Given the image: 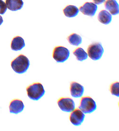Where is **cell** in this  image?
Instances as JSON below:
<instances>
[{"instance_id": "obj_12", "label": "cell", "mask_w": 119, "mask_h": 131, "mask_svg": "<svg viewBox=\"0 0 119 131\" xmlns=\"http://www.w3.org/2000/svg\"><path fill=\"white\" fill-rule=\"evenodd\" d=\"M25 46L24 40L22 37L19 36L15 37L11 42V48L14 51L21 50Z\"/></svg>"}, {"instance_id": "obj_16", "label": "cell", "mask_w": 119, "mask_h": 131, "mask_svg": "<svg viewBox=\"0 0 119 131\" xmlns=\"http://www.w3.org/2000/svg\"><path fill=\"white\" fill-rule=\"evenodd\" d=\"M67 40L70 44L75 46H79L82 42V37L75 33H73L69 36L67 37Z\"/></svg>"}, {"instance_id": "obj_19", "label": "cell", "mask_w": 119, "mask_h": 131, "mask_svg": "<svg viewBox=\"0 0 119 131\" xmlns=\"http://www.w3.org/2000/svg\"><path fill=\"white\" fill-rule=\"evenodd\" d=\"M7 5L3 0H0V15H4L7 11Z\"/></svg>"}, {"instance_id": "obj_7", "label": "cell", "mask_w": 119, "mask_h": 131, "mask_svg": "<svg viewBox=\"0 0 119 131\" xmlns=\"http://www.w3.org/2000/svg\"><path fill=\"white\" fill-rule=\"evenodd\" d=\"M84 113L79 109H76L72 111L70 116V120L72 124L78 126L83 123L85 118Z\"/></svg>"}, {"instance_id": "obj_10", "label": "cell", "mask_w": 119, "mask_h": 131, "mask_svg": "<svg viewBox=\"0 0 119 131\" xmlns=\"http://www.w3.org/2000/svg\"><path fill=\"white\" fill-rule=\"evenodd\" d=\"M70 92L74 98H80L83 95L84 87L76 82H72L70 85Z\"/></svg>"}, {"instance_id": "obj_17", "label": "cell", "mask_w": 119, "mask_h": 131, "mask_svg": "<svg viewBox=\"0 0 119 131\" xmlns=\"http://www.w3.org/2000/svg\"><path fill=\"white\" fill-rule=\"evenodd\" d=\"M73 54L75 56L77 60L83 61L88 58V54L82 48L78 47L73 52Z\"/></svg>"}, {"instance_id": "obj_4", "label": "cell", "mask_w": 119, "mask_h": 131, "mask_svg": "<svg viewBox=\"0 0 119 131\" xmlns=\"http://www.w3.org/2000/svg\"><path fill=\"white\" fill-rule=\"evenodd\" d=\"M104 50L101 43H94L90 44L87 48L88 55L94 60L101 59L103 54Z\"/></svg>"}, {"instance_id": "obj_9", "label": "cell", "mask_w": 119, "mask_h": 131, "mask_svg": "<svg viewBox=\"0 0 119 131\" xmlns=\"http://www.w3.org/2000/svg\"><path fill=\"white\" fill-rule=\"evenodd\" d=\"M24 105L21 100L15 99L11 101L9 106L10 112L11 113L18 114L21 113L24 109Z\"/></svg>"}, {"instance_id": "obj_15", "label": "cell", "mask_w": 119, "mask_h": 131, "mask_svg": "<svg viewBox=\"0 0 119 131\" xmlns=\"http://www.w3.org/2000/svg\"><path fill=\"white\" fill-rule=\"evenodd\" d=\"M63 12L66 17L72 18L77 15L79 12V10L76 6L70 5L67 6L63 10Z\"/></svg>"}, {"instance_id": "obj_14", "label": "cell", "mask_w": 119, "mask_h": 131, "mask_svg": "<svg viewBox=\"0 0 119 131\" xmlns=\"http://www.w3.org/2000/svg\"><path fill=\"white\" fill-rule=\"evenodd\" d=\"M99 22L104 25H108L112 21V16L111 14L106 10H103L100 12L98 16Z\"/></svg>"}, {"instance_id": "obj_20", "label": "cell", "mask_w": 119, "mask_h": 131, "mask_svg": "<svg viewBox=\"0 0 119 131\" xmlns=\"http://www.w3.org/2000/svg\"><path fill=\"white\" fill-rule=\"evenodd\" d=\"M94 4H101L104 3L105 0H93Z\"/></svg>"}, {"instance_id": "obj_11", "label": "cell", "mask_w": 119, "mask_h": 131, "mask_svg": "<svg viewBox=\"0 0 119 131\" xmlns=\"http://www.w3.org/2000/svg\"><path fill=\"white\" fill-rule=\"evenodd\" d=\"M104 6L112 15H115L119 14V4L116 0H107L105 3Z\"/></svg>"}, {"instance_id": "obj_18", "label": "cell", "mask_w": 119, "mask_h": 131, "mask_svg": "<svg viewBox=\"0 0 119 131\" xmlns=\"http://www.w3.org/2000/svg\"><path fill=\"white\" fill-rule=\"evenodd\" d=\"M110 91L112 95L119 97V83L116 82L111 84L110 86Z\"/></svg>"}, {"instance_id": "obj_13", "label": "cell", "mask_w": 119, "mask_h": 131, "mask_svg": "<svg viewBox=\"0 0 119 131\" xmlns=\"http://www.w3.org/2000/svg\"><path fill=\"white\" fill-rule=\"evenodd\" d=\"M6 4L9 10L17 11L22 9L23 2L22 0H6Z\"/></svg>"}, {"instance_id": "obj_5", "label": "cell", "mask_w": 119, "mask_h": 131, "mask_svg": "<svg viewBox=\"0 0 119 131\" xmlns=\"http://www.w3.org/2000/svg\"><path fill=\"white\" fill-rule=\"evenodd\" d=\"M70 51L65 47L58 46L54 48L53 51V58L57 62L63 63L68 59Z\"/></svg>"}, {"instance_id": "obj_1", "label": "cell", "mask_w": 119, "mask_h": 131, "mask_svg": "<svg viewBox=\"0 0 119 131\" xmlns=\"http://www.w3.org/2000/svg\"><path fill=\"white\" fill-rule=\"evenodd\" d=\"M30 63L29 59L23 55H20L11 62V67L16 73L23 74L28 69Z\"/></svg>"}, {"instance_id": "obj_2", "label": "cell", "mask_w": 119, "mask_h": 131, "mask_svg": "<svg viewBox=\"0 0 119 131\" xmlns=\"http://www.w3.org/2000/svg\"><path fill=\"white\" fill-rule=\"evenodd\" d=\"M28 96L33 101H38L45 94V91L43 85L40 83H34L26 88Z\"/></svg>"}, {"instance_id": "obj_8", "label": "cell", "mask_w": 119, "mask_h": 131, "mask_svg": "<svg viewBox=\"0 0 119 131\" xmlns=\"http://www.w3.org/2000/svg\"><path fill=\"white\" fill-rule=\"evenodd\" d=\"M97 5L96 4L90 2H87L83 6L80 7V11L83 15L89 16H94L97 10Z\"/></svg>"}, {"instance_id": "obj_3", "label": "cell", "mask_w": 119, "mask_h": 131, "mask_svg": "<svg viewBox=\"0 0 119 131\" xmlns=\"http://www.w3.org/2000/svg\"><path fill=\"white\" fill-rule=\"evenodd\" d=\"M79 108L84 113H91L96 110L97 106L92 99L90 97L86 96L81 99Z\"/></svg>"}, {"instance_id": "obj_6", "label": "cell", "mask_w": 119, "mask_h": 131, "mask_svg": "<svg viewBox=\"0 0 119 131\" xmlns=\"http://www.w3.org/2000/svg\"><path fill=\"white\" fill-rule=\"evenodd\" d=\"M58 106L61 111L70 113L75 109V103L70 98H61L58 101Z\"/></svg>"}, {"instance_id": "obj_21", "label": "cell", "mask_w": 119, "mask_h": 131, "mask_svg": "<svg viewBox=\"0 0 119 131\" xmlns=\"http://www.w3.org/2000/svg\"><path fill=\"white\" fill-rule=\"evenodd\" d=\"M4 22V20H3V17H2L1 15H0V26L2 24V23Z\"/></svg>"}]
</instances>
